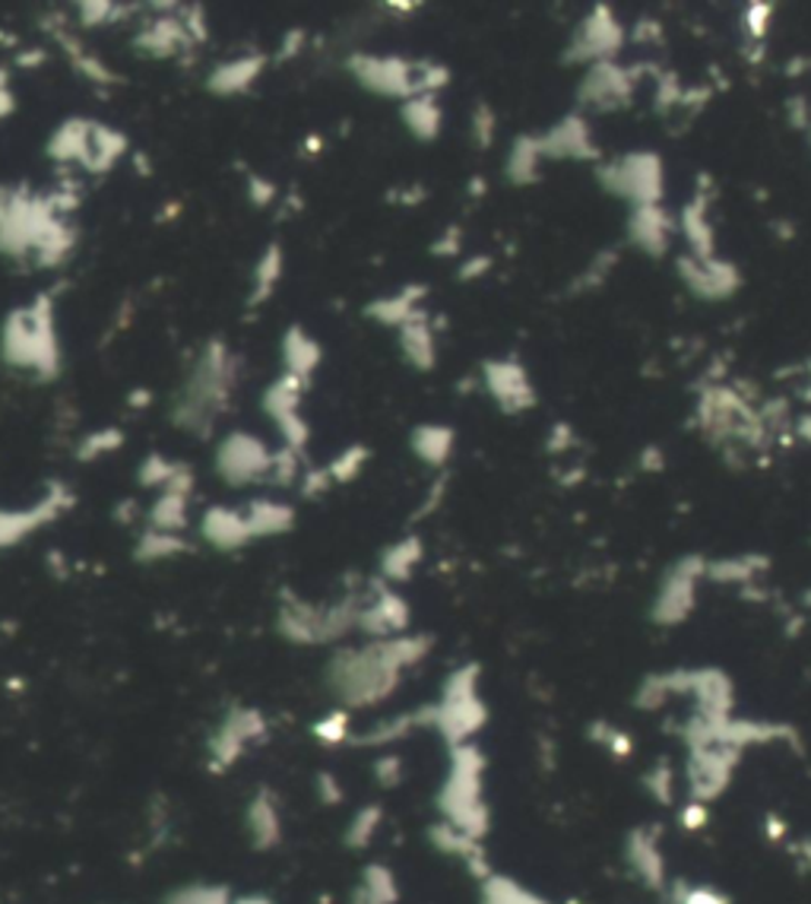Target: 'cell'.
<instances>
[{
	"label": "cell",
	"mask_w": 811,
	"mask_h": 904,
	"mask_svg": "<svg viewBox=\"0 0 811 904\" xmlns=\"http://www.w3.org/2000/svg\"><path fill=\"white\" fill-rule=\"evenodd\" d=\"M3 356L13 366L39 368L42 375H54L58 344H54V324H51V301L39 299L36 305L20 308L7 318Z\"/></svg>",
	"instance_id": "obj_1"
},
{
	"label": "cell",
	"mask_w": 811,
	"mask_h": 904,
	"mask_svg": "<svg viewBox=\"0 0 811 904\" xmlns=\"http://www.w3.org/2000/svg\"><path fill=\"white\" fill-rule=\"evenodd\" d=\"M599 178H602V185L612 195L631 200L634 207H653V203H660L662 169L660 159L653 152H631V156L619 159L615 166L602 169Z\"/></svg>",
	"instance_id": "obj_2"
},
{
	"label": "cell",
	"mask_w": 811,
	"mask_h": 904,
	"mask_svg": "<svg viewBox=\"0 0 811 904\" xmlns=\"http://www.w3.org/2000/svg\"><path fill=\"white\" fill-rule=\"evenodd\" d=\"M270 464H273V454L244 431L229 435L222 441V448H219V474L226 476L229 483H236V486L251 483L257 476H267Z\"/></svg>",
	"instance_id": "obj_3"
},
{
	"label": "cell",
	"mask_w": 811,
	"mask_h": 904,
	"mask_svg": "<svg viewBox=\"0 0 811 904\" xmlns=\"http://www.w3.org/2000/svg\"><path fill=\"white\" fill-rule=\"evenodd\" d=\"M352 73L362 80L364 87L384 96H415V64H403L393 58H356Z\"/></svg>",
	"instance_id": "obj_4"
},
{
	"label": "cell",
	"mask_w": 811,
	"mask_h": 904,
	"mask_svg": "<svg viewBox=\"0 0 811 904\" xmlns=\"http://www.w3.org/2000/svg\"><path fill=\"white\" fill-rule=\"evenodd\" d=\"M619 44H621V26L615 22L612 13H605V10L599 7V10H593L587 20L580 22L571 58H574V61H602V58H609Z\"/></svg>",
	"instance_id": "obj_5"
},
{
	"label": "cell",
	"mask_w": 811,
	"mask_h": 904,
	"mask_svg": "<svg viewBox=\"0 0 811 904\" xmlns=\"http://www.w3.org/2000/svg\"><path fill=\"white\" fill-rule=\"evenodd\" d=\"M682 280L701 299H727V296H732V289L739 286V274L732 270V264H720V260L713 258H684Z\"/></svg>",
	"instance_id": "obj_6"
},
{
	"label": "cell",
	"mask_w": 811,
	"mask_h": 904,
	"mask_svg": "<svg viewBox=\"0 0 811 904\" xmlns=\"http://www.w3.org/2000/svg\"><path fill=\"white\" fill-rule=\"evenodd\" d=\"M124 150H128V140H124L121 133L99 128V125H92V121H83L77 162H83L86 169L106 172V169H111V162H114Z\"/></svg>",
	"instance_id": "obj_7"
},
{
	"label": "cell",
	"mask_w": 811,
	"mask_h": 904,
	"mask_svg": "<svg viewBox=\"0 0 811 904\" xmlns=\"http://www.w3.org/2000/svg\"><path fill=\"white\" fill-rule=\"evenodd\" d=\"M485 378H489V390L494 394V400L508 413L517 409L533 407V388L527 381V371L520 366H508V362H491L485 368Z\"/></svg>",
	"instance_id": "obj_8"
},
{
	"label": "cell",
	"mask_w": 811,
	"mask_h": 904,
	"mask_svg": "<svg viewBox=\"0 0 811 904\" xmlns=\"http://www.w3.org/2000/svg\"><path fill=\"white\" fill-rule=\"evenodd\" d=\"M628 236H631V241H634L641 251L653 255V258H660L662 251L669 248L672 216L662 213L657 203H653V207H634V216H631V222H628Z\"/></svg>",
	"instance_id": "obj_9"
},
{
	"label": "cell",
	"mask_w": 811,
	"mask_h": 904,
	"mask_svg": "<svg viewBox=\"0 0 811 904\" xmlns=\"http://www.w3.org/2000/svg\"><path fill=\"white\" fill-rule=\"evenodd\" d=\"M539 147H542V156H555V159H568V156L571 159H593L597 156L593 143H590V130L580 118H564L555 130H549L539 140Z\"/></svg>",
	"instance_id": "obj_10"
},
{
	"label": "cell",
	"mask_w": 811,
	"mask_h": 904,
	"mask_svg": "<svg viewBox=\"0 0 811 904\" xmlns=\"http://www.w3.org/2000/svg\"><path fill=\"white\" fill-rule=\"evenodd\" d=\"M628 92H631V87H628V80H624V70H619L612 61H599V64L593 67V73L587 77L580 99L597 108H615L624 102Z\"/></svg>",
	"instance_id": "obj_11"
},
{
	"label": "cell",
	"mask_w": 811,
	"mask_h": 904,
	"mask_svg": "<svg viewBox=\"0 0 811 904\" xmlns=\"http://www.w3.org/2000/svg\"><path fill=\"white\" fill-rule=\"evenodd\" d=\"M203 534L210 543H216L219 549H232V546H241L244 539H251V530H248V520L244 515L238 511H229V508H213L207 520H203Z\"/></svg>",
	"instance_id": "obj_12"
},
{
	"label": "cell",
	"mask_w": 811,
	"mask_h": 904,
	"mask_svg": "<svg viewBox=\"0 0 811 904\" xmlns=\"http://www.w3.org/2000/svg\"><path fill=\"white\" fill-rule=\"evenodd\" d=\"M400 340H403V352L412 366L422 368V371L434 366V337H431V327L422 315L400 324Z\"/></svg>",
	"instance_id": "obj_13"
},
{
	"label": "cell",
	"mask_w": 811,
	"mask_h": 904,
	"mask_svg": "<svg viewBox=\"0 0 811 904\" xmlns=\"http://www.w3.org/2000/svg\"><path fill=\"white\" fill-rule=\"evenodd\" d=\"M282 352H286V366H289V375H296V378H308L311 371H314V366L321 362V346L314 344L301 327H292L289 334H286V344H282Z\"/></svg>",
	"instance_id": "obj_14"
},
{
	"label": "cell",
	"mask_w": 811,
	"mask_h": 904,
	"mask_svg": "<svg viewBox=\"0 0 811 904\" xmlns=\"http://www.w3.org/2000/svg\"><path fill=\"white\" fill-rule=\"evenodd\" d=\"M403 118L406 125H409V130H412L415 137H422V140L438 137V130H441V108L434 106L431 96H412V99L406 102Z\"/></svg>",
	"instance_id": "obj_15"
},
{
	"label": "cell",
	"mask_w": 811,
	"mask_h": 904,
	"mask_svg": "<svg viewBox=\"0 0 811 904\" xmlns=\"http://www.w3.org/2000/svg\"><path fill=\"white\" fill-rule=\"evenodd\" d=\"M453 448V431L448 426H422L412 435V451L428 464H444Z\"/></svg>",
	"instance_id": "obj_16"
},
{
	"label": "cell",
	"mask_w": 811,
	"mask_h": 904,
	"mask_svg": "<svg viewBox=\"0 0 811 904\" xmlns=\"http://www.w3.org/2000/svg\"><path fill=\"white\" fill-rule=\"evenodd\" d=\"M260 58H248V61H232V64L219 67L210 77V87L216 92H241L260 73Z\"/></svg>",
	"instance_id": "obj_17"
},
{
	"label": "cell",
	"mask_w": 811,
	"mask_h": 904,
	"mask_svg": "<svg viewBox=\"0 0 811 904\" xmlns=\"http://www.w3.org/2000/svg\"><path fill=\"white\" fill-rule=\"evenodd\" d=\"M539 159H542L539 140H530V137L517 140V143H513L511 162H508V172H511L513 181H517V185H530V181H535V178H539V172H535Z\"/></svg>",
	"instance_id": "obj_18"
},
{
	"label": "cell",
	"mask_w": 811,
	"mask_h": 904,
	"mask_svg": "<svg viewBox=\"0 0 811 904\" xmlns=\"http://www.w3.org/2000/svg\"><path fill=\"white\" fill-rule=\"evenodd\" d=\"M279 274H282V251H279L277 245H273V248H267V255L260 258V264H257V270H254L257 292L251 296L254 305L270 296V289H273V282L279 280Z\"/></svg>",
	"instance_id": "obj_19"
},
{
	"label": "cell",
	"mask_w": 811,
	"mask_h": 904,
	"mask_svg": "<svg viewBox=\"0 0 811 904\" xmlns=\"http://www.w3.org/2000/svg\"><path fill=\"white\" fill-rule=\"evenodd\" d=\"M171 553H181V539H174V534H162V530H156V534L143 539V549H140L143 559H162V556H171Z\"/></svg>",
	"instance_id": "obj_20"
},
{
	"label": "cell",
	"mask_w": 811,
	"mask_h": 904,
	"mask_svg": "<svg viewBox=\"0 0 811 904\" xmlns=\"http://www.w3.org/2000/svg\"><path fill=\"white\" fill-rule=\"evenodd\" d=\"M364 457H368L364 448H349V451L340 454V457L327 467V474H330V479H352V476L359 474V467L364 464Z\"/></svg>",
	"instance_id": "obj_21"
},
{
	"label": "cell",
	"mask_w": 811,
	"mask_h": 904,
	"mask_svg": "<svg viewBox=\"0 0 811 904\" xmlns=\"http://www.w3.org/2000/svg\"><path fill=\"white\" fill-rule=\"evenodd\" d=\"M770 17H773V7L770 3H751L745 10V29L751 39H764L768 36V22Z\"/></svg>",
	"instance_id": "obj_22"
},
{
	"label": "cell",
	"mask_w": 811,
	"mask_h": 904,
	"mask_svg": "<svg viewBox=\"0 0 811 904\" xmlns=\"http://www.w3.org/2000/svg\"><path fill=\"white\" fill-rule=\"evenodd\" d=\"M118 445H121V431H114V429L99 431V435L86 438V445L80 448V457H83V460H89V457H96V454L114 451Z\"/></svg>",
	"instance_id": "obj_23"
},
{
	"label": "cell",
	"mask_w": 811,
	"mask_h": 904,
	"mask_svg": "<svg viewBox=\"0 0 811 904\" xmlns=\"http://www.w3.org/2000/svg\"><path fill=\"white\" fill-rule=\"evenodd\" d=\"M472 133H475L479 147H489V140L494 137V115L479 108V115H472Z\"/></svg>",
	"instance_id": "obj_24"
},
{
	"label": "cell",
	"mask_w": 811,
	"mask_h": 904,
	"mask_svg": "<svg viewBox=\"0 0 811 904\" xmlns=\"http://www.w3.org/2000/svg\"><path fill=\"white\" fill-rule=\"evenodd\" d=\"M13 111V92L7 89V77L0 73V118H7Z\"/></svg>",
	"instance_id": "obj_25"
},
{
	"label": "cell",
	"mask_w": 811,
	"mask_h": 904,
	"mask_svg": "<svg viewBox=\"0 0 811 904\" xmlns=\"http://www.w3.org/2000/svg\"><path fill=\"white\" fill-rule=\"evenodd\" d=\"M251 188H257V203H270L273 200V185H263V181H251Z\"/></svg>",
	"instance_id": "obj_26"
}]
</instances>
